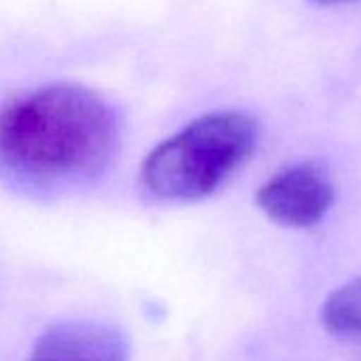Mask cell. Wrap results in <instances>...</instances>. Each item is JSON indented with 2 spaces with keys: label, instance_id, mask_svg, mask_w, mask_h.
Listing matches in <instances>:
<instances>
[{
  "label": "cell",
  "instance_id": "cell-5",
  "mask_svg": "<svg viewBox=\"0 0 361 361\" xmlns=\"http://www.w3.org/2000/svg\"><path fill=\"white\" fill-rule=\"evenodd\" d=\"M321 323L331 336L361 342V276L327 295L321 308Z\"/></svg>",
  "mask_w": 361,
  "mask_h": 361
},
{
  "label": "cell",
  "instance_id": "cell-6",
  "mask_svg": "<svg viewBox=\"0 0 361 361\" xmlns=\"http://www.w3.org/2000/svg\"><path fill=\"white\" fill-rule=\"evenodd\" d=\"M310 3L319 7H338V5H353V3H359V0H310Z\"/></svg>",
  "mask_w": 361,
  "mask_h": 361
},
{
  "label": "cell",
  "instance_id": "cell-4",
  "mask_svg": "<svg viewBox=\"0 0 361 361\" xmlns=\"http://www.w3.org/2000/svg\"><path fill=\"white\" fill-rule=\"evenodd\" d=\"M130 348L121 331L94 321H62L35 342L28 361H128Z\"/></svg>",
  "mask_w": 361,
  "mask_h": 361
},
{
  "label": "cell",
  "instance_id": "cell-1",
  "mask_svg": "<svg viewBox=\"0 0 361 361\" xmlns=\"http://www.w3.org/2000/svg\"><path fill=\"white\" fill-rule=\"evenodd\" d=\"M117 145L115 111L83 85H43L0 109V176L28 192L94 183Z\"/></svg>",
  "mask_w": 361,
  "mask_h": 361
},
{
  "label": "cell",
  "instance_id": "cell-2",
  "mask_svg": "<svg viewBox=\"0 0 361 361\" xmlns=\"http://www.w3.org/2000/svg\"><path fill=\"white\" fill-rule=\"evenodd\" d=\"M257 121L245 111L207 113L145 157L140 180L161 200H202L243 168L257 147Z\"/></svg>",
  "mask_w": 361,
  "mask_h": 361
},
{
  "label": "cell",
  "instance_id": "cell-3",
  "mask_svg": "<svg viewBox=\"0 0 361 361\" xmlns=\"http://www.w3.org/2000/svg\"><path fill=\"white\" fill-rule=\"evenodd\" d=\"M255 202L270 221L306 230L327 217L336 202V188L321 166L302 161L272 174L257 190Z\"/></svg>",
  "mask_w": 361,
  "mask_h": 361
}]
</instances>
